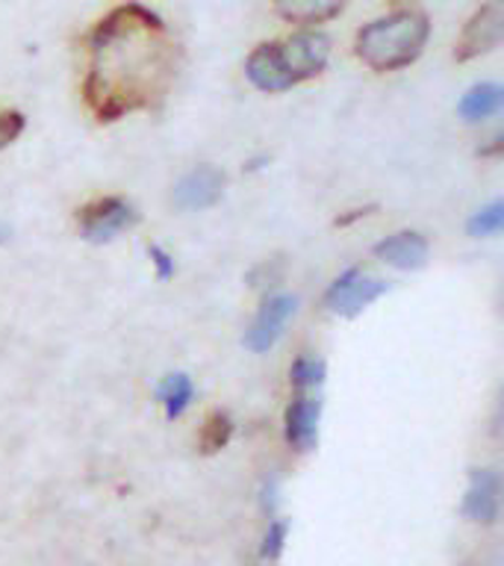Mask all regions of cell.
<instances>
[{"label":"cell","instance_id":"5","mask_svg":"<svg viewBox=\"0 0 504 566\" xmlns=\"http://www.w3.org/2000/svg\"><path fill=\"white\" fill-rule=\"evenodd\" d=\"M384 292H387V283L366 272V269H360V265H354V269H345V272L327 286L325 307L327 313H334V316H360L363 310L369 307V304H375Z\"/></svg>","mask_w":504,"mask_h":566},{"label":"cell","instance_id":"3","mask_svg":"<svg viewBox=\"0 0 504 566\" xmlns=\"http://www.w3.org/2000/svg\"><path fill=\"white\" fill-rule=\"evenodd\" d=\"M431 35V21L416 9H398L371 21L354 39V51L371 71H398L422 56Z\"/></svg>","mask_w":504,"mask_h":566},{"label":"cell","instance_id":"2","mask_svg":"<svg viewBox=\"0 0 504 566\" xmlns=\"http://www.w3.org/2000/svg\"><path fill=\"white\" fill-rule=\"evenodd\" d=\"M330 60V39L318 30H301V33L283 39V42H265L254 48L245 62V77L260 92H286L304 80L318 77Z\"/></svg>","mask_w":504,"mask_h":566},{"label":"cell","instance_id":"11","mask_svg":"<svg viewBox=\"0 0 504 566\" xmlns=\"http://www.w3.org/2000/svg\"><path fill=\"white\" fill-rule=\"evenodd\" d=\"M498 493H502V481L493 469H472L469 490L463 495V513L472 522L493 525L498 520Z\"/></svg>","mask_w":504,"mask_h":566},{"label":"cell","instance_id":"20","mask_svg":"<svg viewBox=\"0 0 504 566\" xmlns=\"http://www.w3.org/2000/svg\"><path fill=\"white\" fill-rule=\"evenodd\" d=\"M148 256L154 260V265H157L159 281H168V277L175 274V260H171V254H168V251H162L159 245H150Z\"/></svg>","mask_w":504,"mask_h":566},{"label":"cell","instance_id":"13","mask_svg":"<svg viewBox=\"0 0 504 566\" xmlns=\"http://www.w3.org/2000/svg\"><path fill=\"white\" fill-rule=\"evenodd\" d=\"M504 104V88L498 83H477L460 97V118L469 124H477L495 115Z\"/></svg>","mask_w":504,"mask_h":566},{"label":"cell","instance_id":"8","mask_svg":"<svg viewBox=\"0 0 504 566\" xmlns=\"http://www.w3.org/2000/svg\"><path fill=\"white\" fill-rule=\"evenodd\" d=\"M224 171L216 166H195L189 175H183L177 180L175 192V203L180 210L195 212V210H210L216 203L221 201V195H224Z\"/></svg>","mask_w":504,"mask_h":566},{"label":"cell","instance_id":"14","mask_svg":"<svg viewBox=\"0 0 504 566\" xmlns=\"http://www.w3.org/2000/svg\"><path fill=\"white\" fill-rule=\"evenodd\" d=\"M192 396H195V387L189 375H168L162 378V384L157 387V398L159 405L166 407V416L168 419H180L186 413V407L192 405Z\"/></svg>","mask_w":504,"mask_h":566},{"label":"cell","instance_id":"7","mask_svg":"<svg viewBox=\"0 0 504 566\" xmlns=\"http://www.w3.org/2000/svg\"><path fill=\"white\" fill-rule=\"evenodd\" d=\"M295 310H298V298L295 295H269L263 301V307L256 310L254 322L245 331V348H251L254 354H263L269 348L277 345V339L283 336L286 325H290V318L295 316Z\"/></svg>","mask_w":504,"mask_h":566},{"label":"cell","instance_id":"10","mask_svg":"<svg viewBox=\"0 0 504 566\" xmlns=\"http://www.w3.org/2000/svg\"><path fill=\"white\" fill-rule=\"evenodd\" d=\"M428 254H431V245L422 233L416 230H398L392 237L380 239L375 245V256L384 260L387 265L398 269V272H416L428 263Z\"/></svg>","mask_w":504,"mask_h":566},{"label":"cell","instance_id":"18","mask_svg":"<svg viewBox=\"0 0 504 566\" xmlns=\"http://www.w3.org/2000/svg\"><path fill=\"white\" fill-rule=\"evenodd\" d=\"M286 534H290V525L283 520L269 522V528L263 534V546H260V557L263 560H277L283 555V546H286Z\"/></svg>","mask_w":504,"mask_h":566},{"label":"cell","instance_id":"6","mask_svg":"<svg viewBox=\"0 0 504 566\" xmlns=\"http://www.w3.org/2000/svg\"><path fill=\"white\" fill-rule=\"evenodd\" d=\"M504 39V3L502 0H486L475 15L469 18L458 44H454V60L469 62L495 51Z\"/></svg>","mask_w":504,"mask_h":566},{"label":"cell","instance_id":"15","mask_svg":"<svg viewBox=\"0 0 504 566\" xmlns=\"http://www.w3.org/2000/svg\"><path fill=\"white\" fill-rule=\"evenodd\" d=\"M325 384V360L316 354H301L295 357L290 369V387L295 396H307V392H318Z\"/></svg>","mask_w":504,"mask_h":566},{"label":"cell","instance_id":"17","mask_svg":"<svg viewBox=\"0 0 504 566\" xmlns=\"http://www.w3.org/2000/svg\"><path fill=\"white\" fill-rule=\"evenodd\" d=\"M502 228H504V201L502 198H495V201H490L477 212H472V219H469V224H466L469 237H475V239L495 237V233H502Z\"/></svg>","mask_w":504,"mask_h":566},{"label":"cell","instance_id":"12","mask_svg":"<svg viewBox=\"0 0 504 566\" xmlns=\"http://www.w3.org/2000/svg\"><path fill=\"white\" fill-rule=\"evenodd\" d=\"M348 0H274V12L283 21L301 27L325 24L330 18H336L345 9Z\"/></svg>","mask_w":504,"mask_h":566},{"label":"cell","instance_id":"21","mask_svg":"<svg viewBox=\"0 0 504 566\" xmlns=\"http://www.w3.org/2000/svg\"><path fill=\"white\" fill-rule=\"evenodd\" d=\"M392 3H396V7H398V3H407V0H392Z\"/></svg>","mask_w":504,"mask_h":566},{"label":"cell","instance_id":"9","mask_svg":"<svg viewBox=\"0 0 504 566\" xmlns=\"http://www.w3.org/2000/svg\"><path fill=\"white\" fill-rule=\"evenodd\" d=\"M318 422H322V398H318V392L292 396L286 416H283L286 442L295 451H309L318 442Z\"/></svg>","mask_w":504,"mask_h":566},{"label":"cell","instance_id":"4","mask_svg":"<svg viewBox=\"0 0 504 566\" xmlns=\"http://www.w3.org/2000/svg\"><path fill=\"white\" fill-rule=\"evenodd\" d=\"M80 237L86 242H95V245H104V242H113L115 237H122L127 230H133L139 224V212L127 198H118V195H109V198H97V201L86 203L83 210L77 212Z\"/></svg>","mask_w":504,"mask_h":566},{"label":"cell","instance_id":"1","mask_svg":"<svg viewBox=\"0 0 504 566\" xmlns=\"http://www.w3.org/2000/svg\"><path fill=\"white\" fill-rule=\"evenodd\" d=\"M180 48L166 21L141 3H122L88 35L83 97L97 122L157 106L177 77Z\"/></svg>","mask_w":504,"mask_h":566},{"label":"cell","instance_id":"19","mask_svg":"<svg viewBox=\"0 0 504 566\" xmlns=\"http://www.w3.org/2000/svg\"><path fill=\"white\" fill-rule=\"evenodd\" d=\"M24 124L27 118L18 113V109H3V113H0V150L9 148V145L24 133Z\"/></svg>","mask_w":504,"mask_h":566},{"label":"cell","instance_id":"16","mask_svg":"<svg viewBox=\"0 0 504 566\" xmlns=\"http://www.w3.org/2000/svg\"><path fill=\"white\" fill-rule=\"evenodd\" d=\"M233 437V419L224 410H212L201 424V433H198V446H201L203 454H216L230 442Z\"/></svg>","mask_w":504,"mask_h":566}]
</instances>
